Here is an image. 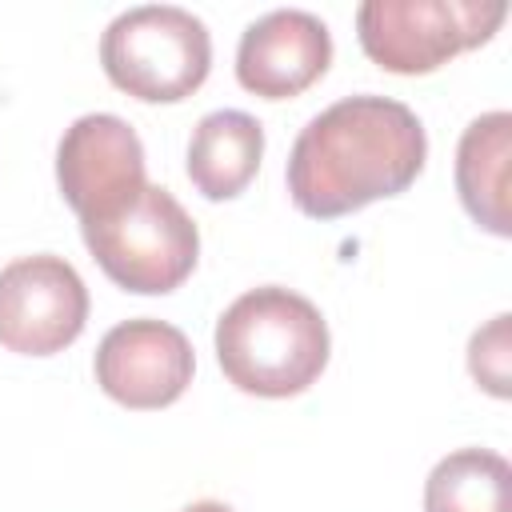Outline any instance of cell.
Returning a JSON list of instances; mask_svg holds the SVG:
<instances>
[{"label":"cell","mask_w":512,"mask_h":512,"mask_svg":"<svg viewBox=\"0 0 512 512\" xmlns=\"http://www.w3.org/2000/svg\"><path fill=\"white\" fill-rule=\"evenodd\" d=\"M504 16V0H364L356 8V36L384 72L424 76L456 52L484 44Z\"/></svg>","instance_id":"obj_5"},{"label":"cell","mask_w":512,"mask_h":512,"mask_svg":"<svg viewBox=\"0 0 512 512\" xmlns=\"http://www.w3.org/2000/svg\"><path fill=\"white\" fill-rule=\"evenodd\" d=\"M100 64L120 92L144 104H176L208 80L212 36L188 8L140 4L104 28Z\"/></svg>","instance_id":"obj_3"},{"label":"cell","mask_w":512,"mask_h":512,"mask_svg":"<svg viewBox=\"0 0 512 512\" xmlns=\"http://www.w3.org/2000/svg\"><path fill=\"white\" fill-rule=\"evenodd\" d=\"M80 236L104 276L140 296L180 288L200 256V232L192 216L160 184H144L140 196L112 216L80 224Z\"/></svg>","instance_id":"obj_4"},{"label":"cell","mask_w":512,"mask_h":512,"mask_svg":"<svg viewBox=\"0 0 512 512\" xmlns=\"http://www.w3.org/2000/svg\"><path fill=\"white\" fill-rule=\"evenodd\" d=\"M184 512H232V508L220 504V500H196V504H188Z\"/></svg>","instance_id":"obj_14"},{"label":"cell","mask_w":512,"mask_h":512,"mask_svg":"<svg viewBox=\"0 0 512 512\" xmlns=\"http://www.w3.org/2000/svg\"><path fill=\"white\" fill-rule=\"evenodd\" d=\"M508 324H512V316L508 312H500V316H492L484 328H476L472 332V340H468V372H472V380L480 384V388H488L492 396H508L512 392V356H508Z\"/></svg>","instance_id":"obj_13"},{"label":"cell","mask_w":512,"mask_h":512,"mask_svg":"<svg viewBox=\"0 0 512 512\" xmlns=\"http://www.w3.org/2000/svg\"><path fill=\"white\" fill-rule=\"evenodd\" d=\"M328 320L320 308L280 284L236 296L216 320V360L248 396H296L328 364Z\"/></svg>","instance_id":"obj_2"},{"label":"cell","mask_w":512,"mask_h":512,"mask_svg":"<svg viewBox=\"0 0 512 512\" xmlns=\"http://www.w3.org/2000/svg\"><path fill=\"white\" fill-rule=\"evenodd\" d=\"M96 384L124 408L148 412L168 408L184 396L196 372V356L188 336L168 320H124L104 332L96 348Z\"/></svg>","instance_id":"obj_8"},{"label":"cell","mask_w":512,"mask_h":512,"mask_svg":"<svg viewBox=\"0 0 512 512\" xmlns=\"http://www.w3.org/2000/svg\"><path fill=\"white\" fill-rule=\"evenodd\" d=\"M332 64V32L304 8H272L252 20L236 48V80L264 96L288 100L312 88Z\"/></svg>","instance_id":"obj_9"},{"label":"cell","mask_w":512,"mask_h":512,"mask_svg":"<svg viewBox=\"0 0 512 512\" xmlns=\"http://www.w3.org/2000/svg\"><path fill=\"white\" fill-rule=\"evenodd\" d=\"M264 156V128L240 108H216L200 116L188 140V180L204 200L240 196Z\"/></svg>","instance_id":"obj_11"},{"label":"cell","mask_w":512,"mask_h":512,"mask_svg":"<svg viewBox=\"0 0 512 512\" xmlns=\"http://www.w3.org/2000/svg\"><path fill=\"white\" fill-rule=\"evenodd\" d=\"M512 468L492 448H456L424 480V512H512Z\"/></svg>","instance_id":"obj_12"},{"label":"cell","mask_w":512,"mask_h":512,"mask_svg":"<svg viewBox=\"0 0 512 512\" xmlns=\"http://www.w3.org/2000/svg\"><path fill=\"white\" fill-rule=\"evenodd\" d=\"M88 320L80 272L52 252L20 256L0 268V344L20 356L64 352Z\"/></svg>","instance_id":"obj_6"},{"label":"cell","mask_w":512,"mask_h":512,"mask_svg":"<svg viewBox=\"0 0 512 512\" xmlns=\"http://www.w3.org/2000/svg\"><path fill=\"white\" fill-rule=\"evenodd\" d=\"M420 116L392 96H344L312 116L288 152V196L312 220L400 196L424 168Z\"/></svg>","instance_id":"obj_1"},{"label":"cell","mask_w":512,"mask_h":512,"mask_svg":"<svg viewBox=\"0 0 512 512\" xmlns=\"http://www.w3.org/2000/svg\"><path fill=\"white\" fill-rule=\"evenodd\" d=\"M508 168H512V116L504 108L476 116L456 144V192L468 216L492 236H512L508 220Z\"/></svg>","instance_id":"obj_10"},{"label":"cell","mask_w":512,"mask_h":512,"mask_svg":"<svg viewBox=\"0 0 512 512\" xmlns=\"http://www.w3.org/2000/svg\"><path fill=\"white\" fill-rule=\"evenodd\" d=\"M56 180L80 224L112 216L148 184L136 128L112 112H88L72 120L56 148Z\"/></svg>","instance_id":"obj_7"}]
</instances>
